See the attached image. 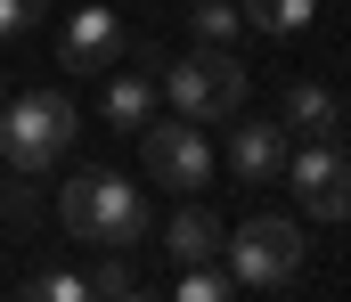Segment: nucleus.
<instances>
[{"instance_id":"obj_1","label":"nucleus","mask_w":351,"mask_h":302,"mask_svg":"<svg viewBox=\"0 0 351 302\" xmlns=\"http://www.w3.org/2000/svg\"><path fill=\"white\" fill-rule=\"evenodd\" d=\"M58 221H66V237H82L98 253H131V245L147 237V197H139L123 172L82 164V172L58 188Z\"/></svg>"},{"instance_id":"obj_2","label":"nucleus","mask_w":351,"mask_h":302,"mask_svg":"<svg viewBox=\"0 0 351 302\" xmlns=\"http://www.w3.org/2000/svg\"><path fill=\"white\" fill-rule=\"evenodd\" d=\"M74 147V106L58 90H25V99H0V164L16 180H41L58 172Z\"/></svg>"},{"instance_id":"obj_3","label":"nucleus","mask_w":351,"mask_h":302,"mask_svg":"<svg viewBox=\"0 0 351 302\" xmlns=\"http://www.w3.org/2000/svg\"><path fill=\"white\" fill-rule=\"evenodd\" d=\"M302 221H286V212H254L245 229H229L221 237V262H229V278L237 286H262V294H278V286H294L302 278Z\"/></svg>"},{"instance_id":"obj_4","label":"nucleus","mask_w":351,"mask_h":302,"mask_svg":"<svg viewBox=\"0 0 351 302\" xmlns=\"http://www.w3.org/2000/svg\"><path fill=\"white\" fill-rule=\"evenodd\" d=\"M156 74H164V99H172V114H188V123H229V114L245 106V66H237L229 49L156 58Z\"/></svg>"},{"instance_id":"obj_5","label":"nucleus","mask_w":351,"mask_h":302,"mask_svg":"<svg viewBox=\"0 0 351 302\" xmlns=\"http://www.w3.org/2000/svg\"><path fill=\"white\" fill-rule=\"evenodd\" d=\"M294 204L311 212V221H351V155L335 139H302V147H286V172H278Z\"/></svg>"},{"instance_id":"obj_6","label":"nucleus","mask_w":351,"mask_h":302,"mask_svg":"<svg viewBox=\"0 0 351 302\" xmlns=\"http://www.w3.org/2000/svg\"><path fill=\"white\" fill-rule=\"evenodd\" d=\"M139 155H147V172H156L164 188H180V197H196V188L213 180V139H204V123H188V114L139 123Z\"/></svg>"},{"instance_id":"obj_7","label":"nucleus","mask_w":351,"mask_h":302,"mask_svg":"<svg viewBox=\"0 0 351 302\" xmlns=\"http://www.w3.org/2000/svg\"><path fill=\"white\" fill-rule=\"evenodd\" d=\"M123 49H131V25H123L114 8H74V16H66V41H58L66 74H106Z\"/></svg>"},{"instance_id":"obj_8","label":"nucleus","mask_w":351,"mask_h":302,"mask_svg":"<svg viewBox=\"0 0 351 302\" xmlns=\"http://www.w3.org/2000/svg\"><path fill=\"white\" fill-rule=\"evenodd\" d=\"M229 172L237 180H278L286 172V123H269V114H229Z\"/></svg>"},{"instance_id":"obj_9","label":"nucleus","mask_w":351,"mask_h":302,"mask_svg":"<svg viewBox=\"0 0 351 302\" xmlns=\"http://www.w3.org/2000/svg\"><path fill=\"white\" fill-rule=\"evenodd\" d=\"M278 123H286L294 139H335V131H343V99H335L327 82H294V90L278 99Z\"/></svg>"},{"instance_id":"obj_10","label":"nucleus","mask_w":351,"mask_h":302,"mask_svg":"<svg viewBox=\"0 0 351 302\" xmlns=\"http://www.w3.org/2000/svg\"><path fill=\"white\" fill-rule=\"evenodd\" d=\"M221 237H229V229H221L204 204H180L172 221H164V253H172V262H221Z\"/></svg>"},{"instance_id":"obj_11","label":"nucleus","mask_w":351,"mask_h":302,"mask_svg":"<svg viewBox=\"0 0 351 302\" xmlns=\"http://www.w3.org/2000/svg\"><path fill=\"white\" fill-rule=\"evenodd\" d=\"M106 123H114V131L156 123V66H139V58H131V74H114V82H106Z\"/></svg>"},{"instance_id":"obj_12","label":"nucleus","mask_w":351,"mask_h":302,"mask_svg":"<svg viewBox=\"0 0 351 302\" xmlns=\"http://www.w3.org/2000/svg\"><path fill=\"white\" fill-rule=\"evenodd\" d=\"M237 16H245L254 33H278V41H294V33H302V25L319 16V0H245Z\"/></svg>"},{"instance_id":"obj_13","label":"nucleus","mask_w":351,"mask_h":302,"mask_svg":"<svg viewBox=\"0 0 351 302\" xmlns=\"http://www.w3.org/2000/svg\"><path fill=\"white\" fill-rule=\"evenodd\" d=\"M188 33H196L204 49H229V41L245 33V16H237V0H188Z\"/></svg>"},{"instance_id":"obj_14","label":"nucleus","mask_w":351,"mask_h":302,"mask_svg":"<svg viewBox=\"0 0 351 302\" xmlns=\"http://www.w3.org/2000/svg\"><path fill=\"white\" fill-rule=\"evenodd\" d=\"M229 294H237V278L221 262H180V302H229Z\"/></svg>"},{"instance_id":"obj_15","label":"nucleus","mask_w":351,"mask_h":302,"mask_svg":"<svg viewBox=\"0 0 351 302\" xmlns=\"http://www.w3.org/2000/svg\"><path fill=\"white\" fill-rule=\"evenodd\" d=\"M49 25V0H0V41H33Z\"/></svg>"},{"instance_id":"obj_16","label":"nucleus","mask_w":351,"mask_h":302,"mask_svg":"<svg viewBox=\"0 0 351 302\" xmlns=\"http://www.w3.org/2000/svg\"><path fill=\"white\" fill-rule=\"evenodd\" d=\"M82 286H90V294H98V302H123V294H139V278H131V262H123V253H106V262L90 270Z\"/></svg>"},{"instance_id":"obj_17","label":"nucleus","mask_w":351,"mask_h":302,"mask_svg":"<svg viewBox=\"0 0 351 302\" xmlns=\"http://www.w3.org/2000/svg\"><path fill=\"white\" fill-rule=\"evenodd\" d=\"M25 294H41V302H82L90 286H82V278H74V270H41V278H33Z\"/></svg>"},{"instance_id":"obj_18","label":"nucleus","mask_w":351,"mask_h":302,"mask_svg":"<svg viewBox=\"0 0 351 302\" xmlns=\"http://www.w3.org/2000/svg\"><path fill=\"white\" fill-rule=\"evenodd\" d=\"M0 204H8V221H33V212H41V197H33V180H16V188H8Z\"/></svg>"}]
</instances>
